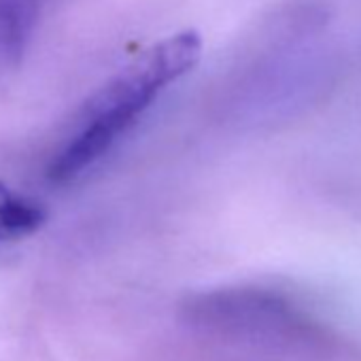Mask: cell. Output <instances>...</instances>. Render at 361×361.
Segmentation results:
<instances>
[{
    "mask_svg": "<svg viewBox=\"0 0 361 361\" xmlns=\"http://www.w3.org/2000/svg\"><path fill=\"white\" fill-rule=\"evenodd\" d=\"M200 54V35L183 30L155 43L111 77L83 102L73 134L47 166V178L64 185L100 161L170 83L198 64Z\"/></svg>",
    "mask_w": 361,
    "mask_h": 361,
    "instance_id": "6da1fadb",
    "label": "cell"
},
{
    "mask_svg": "<svg viewBox=\"0 0 361 361\" xmlns=\"http://www.w3.org/2000/svg\"><path fill=\"white\" fill-rule=\"evenodd\" d=\"M183 319L198 331L253 344L312 342L314 323L285 295L262 287H221L185 300Z\"/></svg>",
    "mask_w": 361,
    "mask_h": 361,
    "instance_id": "7a4b0ae2",
    "label": "cell"
},
{
    "mask_svg": "<svg viewBox=\"0 0 361 361\" xmlns=\"http://www.w3.org/2000/svg\"><path fill=\"white\" fill-rule=\"evenodd\" d=\"M47 221L45 207L0 180V247L37 234Z\"/></svg>",
    "mask_w": 361,
    "mask_h": 361,
    "instance_id": "3957f363",
    "label": "cell"
},
{
    "mask_svg": "<svg viewBox=\"0 0 361 361\" xmlns=\"http://www.w3.org/2000/svg\"><path fill=\"white\" fill-rule=\"evenodd\" d=\"M45 0H0V62L22 58Z\"/></svg>",
    "mask_w": 361,
    "mask_h": 361,
    "instance_id": "277c9868",
    "label": "cell"
}]
</instances>
